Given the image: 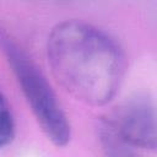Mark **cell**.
I'll use <instances>...</instances> for the list:
<instances>
[{
  "instance_id": "cell-1",
  "label": "cell",
  "mask_w": 157,
  "mask_h": 157,
  "mask_svg": "<svg viewBox=\"0 0 157 157\" xmlns=\"http://www.w3.org/2000/svg\"><path fill=\"white\" fill-rule=\"evenodd\" d=\"M48 60L61 86L91 105L108 103L125 74V58L107 33L81 21H65L48 37Z\"/></svg>"
},
{
  "instance_id": "cell-2",
  "label": "cell",
  "mask_w": 157,
  "mask_h": 157,
  "mask_svg": "<svg viewBox=\"0 0 157 157\" xmlns=\"http://www.w3.org/2000/svg\"><path fill=\"white\" fill-rule=\"evenodd\" d=\"M0 49L43 132L54 145L65 146L71 136L70 124L43 72L2 28H0Z\"/></svg>"
},
{
  "instance_id": "cell-3",
  "label": "cell",
  "mask_w": 157,
  "mask_h": 157,
  "mask_svg": "<svg viewBox=\"0 0 157 157\" xmlns=\"http://www.w3.org/2000/svg\"><path fill=\"white\" fill-rule=\"evenodd\" d=\"M98 134L108 155L155 150L156 113L152 101L144 96L126 99L102 118Z\"/></svg>"
},
{
  "instance_id": "cell-4",
  "label": "cell",
  "mask_w": 157,
  "mask_h": 157,
  "mask_svg": "<svg viewBox=\"0 0 157 157\" xmlns=\"http://www.w3.org/2000/svg\"><path fill=\"white\" fill-rule=\"evenodd\" d=\"M15 137V120L5 96L0 92V148L11 144Z\"/></svg>"
}]
</instances>
